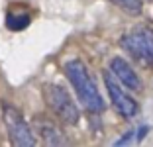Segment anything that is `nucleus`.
<instances>
[{
    "label": "nucleus",
    "instance_id": "nucleus-1",
    "mask_svg": "<svg viewBox=\"0 0 153 147\" xmlns=\"http://www.w3.org/2000/svg\"><path fill=\"white\" fill-rule=\"evenodd\" d=\"M65 75L71 80L76 96H79V100L82 102V106H85L86 110L94 112V114H98V112L104 110V100H102V96H100L98 88H96L94 80L90 79L85 63L79 61V59L69 61L67 65H65Z\"/></svg>",
    "mask_w": 153,
    "mask_h": 147
},
{
    "label": "nucleus",
    "instance_id": "nucleus-5",
    "mask_svg": "<svg viewBox=\"0 0 153 147\" xmlns=\"http://www.w3.org/2000/svg\"><path fill=\"white\" fill-rule=\"evenodd\" d=\"M104 82H106V90H108V94H110V100H112L114 108L120 112V116H124L126 120L134 118L135 114H137V102L131 100V98L120 88L118 80H114L112 73H108V71L104 73Z\"/></svg>",
    "mask_w": 153,
    "mask_h": 147
},
{
    "label": "nucleus",
    "instance_id": "nucleus-11",
    "mask_svg": "<svg viewBox=\"0 0 153 147\" xmlns=\"http://www.w3.org/2000/svg\"><path fill=\"white\" fill-rule=\"evenodd\" d=\"M147 131H149V128H147V125H141V128L137 129V141H141V139L145 137V134H147Z\"/></svg>",
    "mask_w": 153,
    "mask_h": 147
},
{
    "label": "nucleus",
    "instance_id": "nucleus-3",
    "mask_svg": "<svg viewBox=\"0 0 153 147\" xmlns=\"http://www.w3.org/2000/svg\"><path fill=\"white\" fill-rule=\"evenodd\" d=\"M4 122L10 134V141L18 147H33L36 145V137H33L32 128L24 122L20 110L14 106H4Z\"/></svg>",
    "mask_w": 153,
    "mask_h": 147
},
{
    "label": "nucleus",
    "instance_id": "nucleus-9",
    "mask_svg": "<svg viewBox=\"0 0 153 147\" xmlns=\"http://www.w3.org/2000/svg\"><path fill=\"white\" fill-rule=\"evenodd\" d=\"M116 6H120L124 12L130 16H140L141 14V0H112Z\"/></svg>",
    "mask_w": 153,
    "mask_h": 147
},
{
    "label": "nucleus",
    "instance_id": "nucleus-7",
    "mask_svg": "<svg viewBox=\"0 0 153 147\" xmlns=\"http://www.w3.org/2000/svg\"><path fill=\"white\" fill-rule=\"evenodd\" d=\"M36 128L45 143H49V145H61V143H65V137L61 135V131L57 129V125L53 122L43 120V118H36Z\"/></svg>",
    "mask_w": 153,
    "mask_h": 147
},
{
    "label": "nucleus",
    "instance_id": "nucleus-2",
    "mask_svg": "<svg viewBox=\"0 0 153 147\" xmlns=\"http://www.w3.org/2000/svg\"><path fill=\"white\" fill-rule=\"evenodd\" d=\"M43 94H45V102L49 104V108L65 124L75 125L79 122V108L71 100V94L61 85H45Z\"/></svg>",
    "mask_w": 153,
    "mask_h": 147
},
{
    "label": "nucleus",
    "instance_id": "nucleus-10",
    "mask_svg": "<svg viewBox=\"0 0 153 147\" xmlns=\"http://www.w3.org/2000/svg\"><path fill=\"white\" fill-rule=\"evenodd\" d=\"M134 135H135V131H134V129H128V134H124V135H122V137L118 139L116 143H114V145H116V147H120V145H126V143H130L131 139H134Z\"/></svg>",
    "mask_w": 153,
    "mask_h": 147
},
{
    "label": "nucleus",
    "instance_id": "nucleus-8",
    "mask_svg": "<svg viewBox=\"0 0 153 147\" xmlns=\"http://www.w3.org/2000/svg\"><path fill=\"white\" fill-rule=\"evenodd\" d=\"M30 22H32V18H30L27 14H8V16H6V26L12 31H20V30H24V27H27Z\"/></svg>",
    "mask_w": 153,
    "mask_h": 147
},
{
    "label": "nucleus",
    "instance_id": "nucleus-6",
    "mask_svg": "<svg viewBox=\"0 0 153 147\" xmlns=\"http://www.w3.org/2000/svg\"><path fill=\"white\" fill-rule=\"evenodd\" d=\"M110 73H112L124 86H128V88H131V90H141L140 76H137V73L131 69V65L126 59L114 57L112 61H110Z\"/></svg>",
    "mask_w": 153,
    "mask_h": 147
},
{
    "label": "nucleus",
    "instance_id": "nucleus-4",
    "mask_svg": "<svg viewBox=\"0 0 153 147\" xmlns=\"http://www.w3.org/2000/svg\"><path fill=\"white\" fill-rule=\"evenodd\" d=\"M122 47L130 51L135 59L143 63H153V36L149 31H134L122 39Z\"/></svg>",
    "mask_w": 153,
    "mask_h": 147
}]
</instances>
